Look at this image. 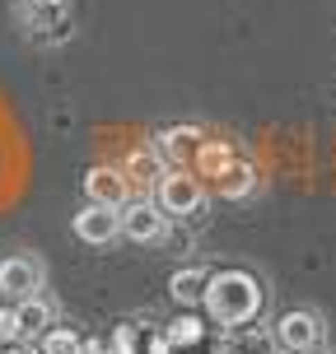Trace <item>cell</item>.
<instances>
[{
    "mask_svg": "<svg viewBox=\"0 0 336 354\" xmlns=\"http://www.w3.org/2000/svg\"><path fill=\"white\" fill-rule=\"evenodd\" d=\"M206 317L220 322V326H243L262 313L266 289L252 280L248 270H215L211 284H206Z\"/></svg>",
    "mask_w": 336,
    "mask_h": 354,
    "instance_id": "1",
    "label": "cell"
},
{
    "mask_svg": "<svg viewBox=\"0 0 336 354\" xmlns=\"http://www.w3.org/2000/svg\"><path fill=\"white\" fill-rule=\"evenodd\" d=\"M154 201H159L163 214L192 219V214H201V205H206V192H201V182H196L187 168H168V173L154 182Z\"/></svg>",
    "mask_w": 336,
    "mask_h": 354,
    "instance_id": "2",
    "label": "cell"
},
{
    "mask_svg": "<svg viewBox=\"0 0 336 354\" xmlns=\"http://www.w3.org/2000/svg\"><path fill=\"white\" fill-rule=\"evenodd\" d=\"M19 15L37 42H66L75 24L71 0H19Z\"/></svg>",
    "mask_w": 336,
    "mask_h": 354,
    "instance_id": "3",
    "label": "cell"
},
{
    "mask_svg": "<svg viewBox=\"0 0 336 354\" xmlns=\"http://www.w3.org/2000/svg\"><path fill=\"white\" fill-rule=\"evenodd\" d=\"M271 340H276V350H281V354L318 350V340H322L318 313H308V308H290V313H281L276 326H271Z\"/></svg>",
    "mask_w": 336,
    "mask_h": 354,
    "instance_id": "4",
    "label": "cell"
},
{
    "mask_svg": "<svg viewBox=\"0 0 336 354\" xmlns=\"http://www.w3.org/2000/svg\"><path fill=\"white\" fill-rule=\"evenodd\" d=\"M42 280H47V270H42V261L37 257H5L0 261V294H10L15 303L24 299H37L42 294Z\"/></svg>",
    "mask_w": 336,
    "mask_h": 354,
    "instance_id": "5",
    "label": "cell"
},
{
    "mask_svg": "<svg viewBox=\"0 0 336 354\" xmlns=\"http://www.w3.org/2000/svg\"><path fill=\"white\" fill-rule=\"evenodd\" d=\"M117 233H122V210H112V205H94L89 201L85 210L75 214V238L89 243V248H107Z\"/></svg>",
    "mask_w": 336,
    "mask_h": 354,
    "instance_id": "6",
    "label": "cell"
},
{
    "mask_svg": "<svg viewBox=\"0 0 336 354\" xmlns=\"http://www.w3.org/2000/svg\"><path fill=\"white\" fill-rule=\"evenodd\" d=\"M122 233L131 243H159L168 233V214L159 210V201H131L122 210Z\"/></svg>",
    "mask_w": 336,
    "mask_h": 354,
    "instance_id": "7",
    "label": "cell"
},
{
    "mask_svg": "<svg viewBox=\"0 0 336 354\" xmlns=\"http://www.w3.org/2000/svg\"><path fill=\"white\" fill-rule=\"evenodd\" d=\"M85 196L94 205H112V210H126V196H131V177L122 168H89L85 177Z\"/></svg>",
    "mask_w": 336,
    "mask_h": 354,
    "instance_id": "8",
    "label": "cell"
},
{
    "mask_svg": "<svg viewBox=\"0 0 336 354\" xmlns=\"http://www.w3.org/2000/svg\"><path fill=\"white\" fill-rule=\"evenodd\" d=\"M215 177V192L224 196V201H243V196L257 187V168L252 163H243V159H233V163H224L220 173H211Z\"/></svg>",
    "mask_w": 336,
    "mask_h": 354,
    "instance_id": "9",
    "label": "cell"
},
{
    "mask_svg": "<svg viewBox=\"0 0 336 354\" xmlns=\"http://www.w3.org/2000/svg\"><path fill=\"white\" fill-rule=\"evenodd\" d=\"M19 313V331H24V340H42L47 331H52V317H56V308H52V299H24L15 308Z\"/></svg>",
    "mask_w": 336,
    "mask_h": 354,
    "instance_id": "10",
    "label": "cell"
},
{
    "mask_svg": "<svg viewBox=\"0 0 336 354\" xmlns=\"http://www.w3.org/2000/svg\"><path fill=\"white\" fill-rule=\"evenodd\" d=\"M206 284H211V270H201V266H182V270H173V280H168V294L187 308V303L206 299Z\"/></svg>",
    "mask_w": 336,
    "mask_h": 354,
    "instance_id": "11",
    "label": "cell"
},
{
    "mask_svg": "<svg viewBox=\"0 0 336 354\" xmlns=\"http://www.w3.org/2000/svg\"><path fill=\"white\" fill-rule=\"evenodd\" d=\"M192 140H201V131H196V126H168V131H159L154 149H159V159H168L173 168H182V159H187Z\"/></svg>",
    "mask_w": 336,
    "mask_h": 354,
    "instance_id": "12",
    "label": "cell"
},
{
    "mask_svg": "<svg viewBox=\"0 0 336 354\" xmlns=\"http://www.w3.org/2000/svg\"><path fill=\"white\" fill-rule=\"evenodd\" d=\"M163 336L173 340V350H196L206 340V322L196 317V313H182V317H173L163 326Z\"/></svg>",
    "mask_w": 336,
    "mask_h": 354,
    "instance_id": "13",
    "label": "cell"
},
{
    "mask_svg": "<svg viewBox=\"0 0 336 354\" xmlns=\"http://www.w3.org/2000/svg\"><path fill=\"white\" fill-rule=\"evenodd\" d=\"M168 168H159V149H136L131 159H126V177L131 182H159Z\"/></svg>",
    "mask_w": 336,
    "mask_h": 354,
    "instance_id": "14",
    "label": "cell"
},
{
    "mask_svg": "<svg viewBox=\"0 0 336 354\" xmlns=\"http://www.w3.org/2000/svg\"><path fill=\"white\" fill-rule=\"evenodd\" d=\"M37 350L42 354H85V345L75 336V326H52L47 336L37 340Z\"/></svg>",
    "mask_w": 336,
    "mask_h": 354,
    "instance_id": "15",
    "label": "cell"
},
{
    "mask_svg": "<svg viewBox=\"0 0 336 354\" xmlns=\"http://www.w3.org/2000/svg\"><path fill=\"white\" fill-rule=\"evenodd\" d=\"M201 163H206L211 173H220L224 163H233V149H229L224 140H220V145H215V140H206V145H201Z\"/></svg>",
    "mask_w": 336,
    "mask_h": 354,
    "instance_id": "16",
    "label": "cell"
},
{
    "mask_svg": "<svg viewBox=\"0 0 336 354\" xmlns=\"http://www.w3.org/2000/svg\"><path fill=\"white\" fill-rule=\"evenodd\" d=\"M24 331H19V313L15 308H0V345H19Z\"/></svg>",
    "mask_w": 336,
    "mask_h": 354,
    "instance_id": "17",
    "label": "cell"
},
{
    "mask_svg": "<svg viewBox=\"0 0 336 354\" xmlns=\"http://www.w3.org/2000/svg\"><path fill=\"white\" fill-rule=\"evenodd\" d=\"M112 354H141L136 326H117V331H112Z\"/></svg>",
    "mask_w": 336,
    "mask_h": 354,
    "instance_id": "18",
    "label": "cell"
},
{
    "mask_svg": "<svg viewBox=\"0 0 336 354\" xmlns=\"http://www.w3.org/2000/svg\"><path fill=\"white\" fill-rule=\"evenodd\" d=\"M85 354H112V345H103V340H85Z\"/></svg>",
    "mask_w": 336,
    "mask_h": 354,
    "instance_id": "19",
    "label": "cell"
},
{
    "mask_svg": "<svg viewBox=\"0 0 336 354\" xmlns=\"http://www.w3.org/2000/svg\"><path fill=\"white\" fill-rule=\"evenodd\" d=\"M5 354H42V350H33V345H10Z\"/></svg>",
    "mask_w": 336,
    "mask_h": 354,
    "instance_id": "20",
    "label": "cell"
},
{
    "mask_svg": "<svg viewBox=\"0 0 336 354\" xmlns=\"http://www.w3.org/2000/svg\"><path fill=\"white\" fill-rule=\"evenodd\" d=\"M303 354H318V350H303Z\"/></svg>",
    "mask_w": 336,
    "mask_h": 354,
    "instance_id": "21",
    "label": "cell"
}]
</instances>
